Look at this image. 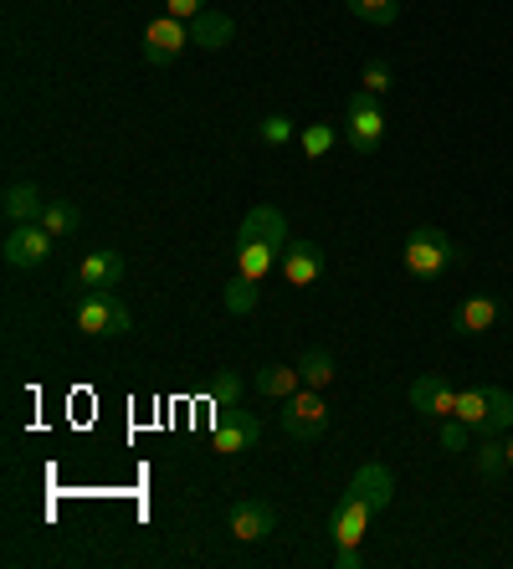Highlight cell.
Wrapping results in <instances>:
<instances>
[{
	"label": "cell",
	"instance_id": "obj_29",
	"mask_svg": "<svg viewBox=\"0 0 513 569\" xmlns=\"http://www.w3.org/2000/svg\"><path fill=\"white\" fill-rule=\"evenodd\" d=\"M360 93H370V98H385V93H391V67H385V62H370L365 72H360Z\"/></svg>",
	"mask_w": 513,
	"mask_h": 569
},
{
	"label": "cell",
	"instance_id": "obj_10",
	"mask_svg": "<svg viewBox=\"0 0 513 569\" xmlns=\"http://www.w3.org/2000/svg\"><path fill=\"white\" fill-rule=\"evenodd\" d=\"M227 523L242 543H256V539H268V533L278 529V508H272L268 498H242V503H231Z\"/></svg>",
	"mask_w": 513,
	"mask_h": 569
},
{
	"label": "cell",
	"instance_id": "obj_20",
	"mask_svg": "<svg viewBox=\"0 0 513 569\" xmlns=\"http://www.w3.org/2000/svg\"><path fill=\"white\" fill-rule=\"evenodd\" d=\"M298 375H303L309 390H324V385L334 380V355H329V349H303V355H298Z\"/></svg>",
	"mask_w": 513,
	"mask_h": 569
},
{
	"label": "cell",
	"instance_id": "obj_14",
	"mask_svg": "<svg viewBox=\"0 0 513 569\" xmlns=\"http://www.w3.org/2000/svg\"><path fill=\"white\" fill-rule=\"evenodd\" d=\"M350 492L354 498H365L370 508H391V492H395V477H391V467H380V462H365L360 472L350 477Z\"/></svg>",
	"mask_w": 513,
	"mask_h": 569
},
{
	"label": "cell",
	"instance_id": "obj_31",
	"mask_svg": "<svg viewBox=\"0 0 513 569\" xmlns=\"http://www.w3.org/2000/svg\"><path fill=\"white\" fill-rule=\"evenodd\" d=\"M509 467H513V437H509Z\"/></svg>",
	"mask_w": 513,
	"mask_h": 569
},
{
	"label": "cell",
	"instance_id": "obj_19",
	"mask_svg": "<svg viewBox=\"0 0 513 569\" xmlns=\"http://www.w3.org/2000/svg\"><path fill=\"white\" fill-rule=\"evenodd\" d=\"M303 385V375H298V365H268V370H256V390L268 400H288Z\"/></svg>",
	"mask_w": 513,
	"mask_h": 569
},
{
	"label": "cell",
	"instance_id": "obj_22",
	"mask_svg": "<svg viewBox=\"0 0 513 569\" xmlns=\"http://www.w3.org/2000/svg\"><path fill=\"white\" fill-rule=\"evenodd\" d=\"M41 226H47L52 237H72V231L82 226V211L72 206V200H52V206L41 211Z\"/></svg>",
	"mask_w": 513,
	"mask_h": 569
},
{
	"label": "cell",
	"instance_id": "obj_3",
	"mask_svg": "<svg viewBox=\"0 0 513 569\" xmlns=\"http://www.w3.org/2000/svg\"><path fill=\"white\" fill-rule=\"evenodd\" d=\"M452 416H462L477 437H499V431H513V396L493 390V385H473V390H457V411Z\"/></svg>",
	"mask_w": 513,
	"mask_h": 569
},
{
	"label": "cell",
	"instance_id": "obj_13",
	"mask_svg": "<svg viewBox=\"0 0 513 569\" xmlns=\"http://www.w3.org/2000/svg\"><path fill=\"white\" fill-rule=\"evenodd\" d=\"M370 518H375V508L365 503V498H354V492H344L334 503V513H329V529H334V543H360L370 529Z\"/></svg>",
	"mask_w": 513,
	"mask_h": 569
},
{
	"label": "cell",
	"instance_id": "obj_9",
	"mask_svg": "<svg viewBox=\"0 0 513 569\" xmlns=\"http://www.w3.org/2000/svg\"><path fill=\"white\" fill-rule=\"evenodd\" d=\"M185 47H190V27L175 21V16H154L144 27V62L149 67H170Z\"/></svg>",
	"mask_w": 513,
	"mask_h": 569
},
{
	"label": "cell",
	"instance_id": "obj_21",
	"mask_svg": "<svg viewBox=\"0 0 513 569\" xmlns=\"http://www.w3.org/2000/svg\"><path fill=\"white\" fill-rule=\"evenodd\" d=\"M473 472H477V477H503V472H513V467H509V441H493V437L477 441Z\"/></svg>",
	"mask_w": 513,
	"mask_h": 569
},
{
	"label": "cell",
	"instance_id": "obj_16",
	"mask_svg": "<svg viewBox=\"0 0 513 569\" xmlns=\"http://www.w3.org/2000/svg\"><path fill=\"white\" fill-rule=\"evenodd\" d=\"M119 278H123V257L113 252V247L88 252L78 267V288H119Z\"/></svg>",
	"mask_w": 513,
	"mask_h": 569
},
{
	"label": "cell",
	"instance_id": "obj_17",
	"mask_svg": "<svg viewBox=\"0 0 513 569\" xmlns=\"http://www.w3.org/2000/svg\"><path fill=\"white\" fill-rule=\"evenodd\" d=\"M0 211H6V221L11 226H27V221H41L47 200H41L37 186H11L6 190V200H0Z\"/></svg>",
	"mask_w": 513,
	"mask_h": 569
},
{
	"label": "cell",
	"instance_id": "obj_11",
	"mask_svg": "<svg viewBox=\"0 0 513 569\" xmlns=\"http://www.w3.org/2000/svg\"><path fill=\"white\" fill-rule=\"evenodd\" d=\"M278 267H283V278L293 282V288H313V282L324 278V247H319V241H288Z\"/></svg>",
	"mask_w": 513,
	"mask_h": 569
},
{
	"label": "cell",
	"instance_id": "obj_18",
	"mask_svg": "<svg viewBox=\"0 0 513 569\" xmlns=\"http://www.w3.org/2000/svg\"><path fill=\"white\" fill-rule=\"evenodd\" d=\"M231 16H221V11H201L195 16V21H190V41H195V47H205V52H221V47H227L231 41Z\"/></svg>",
	"mask_w": 513,
	"mask_h": 569
},
{
	"label": "cell",
	"instance_id": "obj_7",
	"mask_svg": "<svg viewBox=\"0 0 513 569\" xmlns=\"http://www.w3.org/2000/svg\"><path fill=\"white\" fill-rule=\"evenodd\" d=\"M283 431L293 441H319L329 431V406L319 400V390H293L283 400Z\"/></svg>",
	"mask_w": 513,
	"mask_h": 569
},
{
	"label": "cell",
	"instance_id": "obj_30",
	"mask_svg": "<svg viewBox=\"0 0 513 569\" xmlns=\"http://www.w3.org/2000/svg\"><path fill=\"white\" fill-rule=\"evenodd\" d=\"M205 11V0H164V16H175V21H195V16Z\"/></svg>",
	"mask_w": 513,
	"mask_h": 569
},
{
	"label": "cell",
	"instance_id": "obj_26",
	"mask_svg": "<svg viewBox=\"0 0 513 569\" xmlns=\"http://www.w3.org/2000/svg\"><path fill=\"white\" fill-rule=\"evenodd\" d=\"M334 144H339V133L329 129V123H309V129L298 133V149H303L309 159H324Z\"/></svg>",
	"mask_w": 513,
	"mask_h": 569
},
{
	"label": "cell",
	"instance_id": "obj_24",
	"mask_svg": "<svg viewBox=\"0 0 513 569\" xmlns=\"http://www.w3.org/2000/svg\"><path fill=\"white\" fill-rule=\"evenodd\" d=\"M242 375L237 370H221L217 380H211V390H205V396H211V406H217V411H231V406H242Z\"/></svg>",
	"mask_w": 513,
	"mask_h": 569
},
{
	"label": "cell",
	"instance_id": "obj_4",
	"mask_svg": "<svg viewBox=\"0 0 513 569\" xmlns=\"http://www.w3.org/2000/svg\"><path fill=\"white\" fill-rule=\"evenodd\" d=\"M72 323L82 333H129L134 329V313L123 308V298H113L109 288H82L78 303H72Z\"/></svg>",
	"mask_w": 513,
	"mask_h": 569
},
{
	"label": "cell",
	"instance_id": "obj_23",
	"mask_svg": "<svg viewBox=\"0 0 513 569\" xmlns=\"http://www.w3.org/2000/svg\"><path fill=\"white\" fill-rule=\"evenodd\" d=\"M344 6L370 27H395V16H401V0H344Z\"/></svg>",
	"mask_w": 513,
	"mask_h": 569
},
{
	"label": "cell",
	"instance_id": "obj_5",
	"mask_svg": "<svg viewBox=\"0 0 513 569\" xmlns=\"http://www.w3.org/2000/svg\"><path fill=\"white\" fill-rule=\"evenodd\" d=\"M344 144L354 154H375L385 144V108H380V98H370V93L350 98V108H344Z\"/></svg>",
	"mask_w": 513,
	"mask_h": 569
},
{
	"label": "cell",
	"instance_id": "obj_12",
	"mask_svg": "<svg viewBox=\"0 0 513 569\" xmlns=\"http://www.w3.org/2000/svg\"><path fill=\"white\" fill-rule=\"evenodd\" d=\"M411 411L432 416V421H446V416L457 411V390H452L442 375H421V380H411Z\"/></svg>",
	"mask_w": 513,
	"mask_h": 569
},
{
	"label": "cell",
	"instance_id": "obj_2",
	"mask_svg": "<svg viewBox=\"0 0 513 569\" xmlns=\"http://www.w3.org/2000/svg\"><path fill=\"white\" fill-rule=\"evenodd\" d=\"M452 262H457V247L446 241L442 226H416V231L405 237V247H401L405 278H416V282H436Z\"/></svg>",
	"mask_w": 513,
	"mask_h": 569
},
{
	"label": "cell",
	"instance_id": "obj_25",
	"mask_svg": "<svg viewBox=\"0 0 513 569\" xmlns=\"http://www.w3.org/2000/svg\"><path fill=\"white\" fill-rule=\"evenodd\" d=\"M221 303H227V313H252L256 308V282L237 272V278L227 282V292H221Z\"/></svg>",
	"mask_w": 513,
	"mask_h": 569
},
{
	"label": "cell",
	"instance_id": "obj_1",
	"mask_svg": "<svg viewBox=\"0 0 513 569\" xmlns=\"http://www.w3.org/2000/svg\"><path fill=\"white\" fill-rule=\"evenodd\" d=\"M288 247V216L278 206H252L237 226V272L252 282H262L272 267L283 262Z\"/></svg>",
	"mask_w": 513,
	"mask_h": 569
},
{
	"label": "cell",
	"instance_id": "obj_6",
	"mask_svg": "<svg viewBox=\"0 0 513 569\" xmlns=\"http://www.w3.org/2000/svg\"><path fill=\"white\" fill-rule=\"evenodd\" d=\"M52 231L41 221H27V226H11L6 231V247H0V257H6V267H16V272H31V267H41L47 257H52Z\"/></svg>",
	"mask_w": 513,
	"mask_h": 569
},
{
	"label": "cell",
	"instance_id": "obj_15",
	"mask_svg": "<svg viewBox=\"0 0 513 569\" xmlns=\"http://www.w3.org/2000/svg\"><path fill=\"white\" fill-rule=\"evenodd\" d=\"M499 323V298H462L457 303V313H452V329L462 333V339H477V333H487Z\"/></svg>",
	"mask_w": 513,
	"mask_h": 569
},
{
	"label": "cell",
	"instance_id": "obj_27",
	"mask_svg": "<svg viewBox=\"0 0 513 569\" xmlns=\"http://www.w3.org/2000/svg\"><path fill=\"white\" fill-rule=\"evenodd\" d=\"M256 133H262V144H272V149H283V144H293V139H298L293 119H283V113H268Z\"/></svg>",
	"mask_w": 513,
	"mask_h": 569
},
{
	"label": "cell",
	"instance_id": "obj_28",
	"mask_svg": "<svg viewBox=\"0 0 513 569\" xmlns=\"http://www.w3.org/2000/svg\"><path fill=\"white\" fill-rule=\"evenodd\" d=\"M473 437H477V431L462 421V416H446V421H442V447L446 451H467V441H473Z\"/></svg>",
	"mask_w": 513,
	"mask_h": 569
},
{
	"label": "cell",
	"instance_id": "obj_8",
	"mask_svg": "<svg viewBox=\"0 0 513 569\" xmlns=\"http://www.w3.org/2000/svg\"><path fill=\"white\" fill-rule=\"evenodd\" d=\"M262 441V421L242 406H231V411H217V431H211V451L221 457H237V451H252Z\"/></svg>",
	"mask_w": 513,
	"mask_h": 569
}]
</instances>
